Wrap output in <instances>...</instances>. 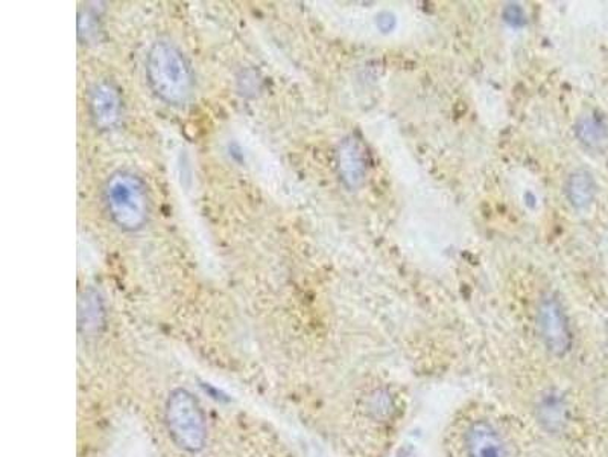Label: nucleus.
Masks as SVG:
<instances>
[{
	"instance_id": "39448f33",
	"label": "nucleus",
	"mask_w": 608,
	"mask_h": 457,
	"mask_svg": "<svg viewBox=\"0 0 608 457\" xmlns=\"http://www.w3.org/2000/svg\"><path fill=\"white\" fill-rule=\"evenodd\" d=\"M540 337L547 348L556 356H562L571 348V331L566 314L554 298H547L540 302L539 314H537Z\"/></svg>"
},
{
	"instance_id": "423d86ee",
	"label": "nucleus",
	"mask_w": 608,
	"mask_h": 457,
	"mask_svg": "<svg viewBox=\"0 0 608 457\" xmlns=\"http://www.w3.org/2000/svg\"><path fill=\"white\" fill-rule=\"evenodd\" d=\"M339 177L347 188L354 191L365 182L367 156L357 136H347L339 144L337 153Z\"/></svg>"
},
{
	"instance_id": "1a4fd4ad",
	"label": "nucleus",
	"mask_w": 608,
	"mask_h": 457,
	"mask_svg": "<svg viewBox=\"0 0 608 457\" xmlns=\"http://www.w3.org/2000/svg\"><path fill=\"white\" fill-rule=\"evenodd\" d=\"M102 316L104 309L100 297L94 291H87L80 303V325L86 326V331H97Z\"/></svg>"
},
{
	"instance_id": "7ed1b4c3",
	"label": "nucleus",
	"mask_w": 608,
	"mask_h": 457,
	"mask_svg": "<svg viewBox=\"0 0 608 457\" xmlns=\"http://www.w3.org/2000/svg\"><path fill=\"white\" fill-rule=\"evenodd\" d=\"M165 420L169 435L181 450H203L207 439L204 413L199 400L189 390L176 389L171 392L166 401Z\"/></svg>"
},
{
	"instance_id": "f03ea898",
	"label": "nucleus",
	"mask_w": 608,
	"mask_h": 457,
	"mask_svg": "<svg viewBox=\"0 0 608 457\" xmlns=\"http://www.w3.org/2000/svg\"><path fill=\"white\" fill-rule=\"evenodd\" d=\"M102 203L114 226L139 232L151 216V196L145 180L126 169L112 172L102 187Z\"/></svg>"
},
{
	"instance_id": "f257e3e1",
	"label": "nucleus",
	"mask_w": 608,
	"mask_h": 457,
	"mask_svg": "<svg viewBox=\"0 0 608 457\" xmlns=\"http://www.w3.org/2000/svg\"><path fill=\"white\" fill-rule=\"evenodd\" d=\"M146 81L165 104H188L195 92V74L191 62L176 43L159 41L149 47L145 60Z\"/></svg>"
},
{
	"instance_id": "0eeeda50",
	"label": "nucleus",
	"mask_w": 608,
	"mask_h": 457,
	"mask_svg": "<svg viewBox=\"0 0 608 457\" xmlns=\"http://www.w3.org/2000/svg\"><path fill=\"white\" fill-rule=\"evenodd\" d=\"M468 457H508L503 436L492 424L480 421L465 433Z\"/></svg>"
},
{
	"instance_id": "6e6552de",
	"label": "nucleus",
	"mask_w": 608,
	"mask_h": 457,
	"mask_svg": "<svg viewBox=\"0 0 608 457\" xmlns=\"http://www.w3.org/2000/svg\"><path fill=\"white\" fill-rule=\"evenodd\" d=\"M595 182L587 171H576L568 177L566 194L575 208H586L595 197Z\"/></svg>"
},
{
	"instance_id": "20e7f679",
	"label": "nucleus",
	"mask_w": 608,
	"mask_h": 457,
	"mask_svg": "<svg viewBox=\"0 0 608 457\" xmlns=\"http://www.w3.org/2000/svg\"><path fill=\"white\" fill-rule=\"evenodd\" d=\"M90 121L100 132H110L121 124L124 116V98L113 81L94 82L87 98Z\"/></svg>"
}]
</instances>
